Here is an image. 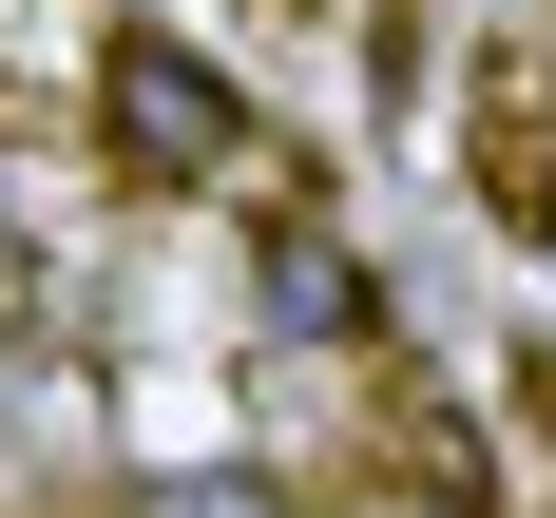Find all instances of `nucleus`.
Listing matches in <instances>:
<instances>
[{
  "label": "nucleus",
  "mask_w": 556,
  "mask_h": 518,
  "mask_svg": "<svg viewBox=\"0 0 556 518\" xmlns=\"http://www.w3.org/2000/svg\"><path fill=\"white\" fill-rule=\"evenodd\" d=\"M97 154L135 173V192H269V115H250L230 58L115 20V58H97Z\"/></svg>",
  "instance_id": "f257e3e1"
},
{
  "label": "nucleus",
  "mask_w": 556,
  "mask_h": 518,
  "mask_svg": "<svg viewBox=\"0 0 556 518\" xmlns=\"http://www.w3.org/2000/svg\"><path fill=\"white\" fill-rule=\"evenodd\" d=\"M250 327L269 345H365L384 288H365V250H345L327 212H250Z\"/></svg>",
  "instance_id": "f03ea898"
},
{
  "label": "nucleus",
  "mask_w": 556,
  "mask_h": 518,
  "mask_svg": "<svg viewBox=\"0 0 556 518\" xmlns=\"http://www.w3.org/2000/svg\"><path fill=\"white\" fill-rule=\"evenodd\" d=\"M115 518H288V480H250V460H154Z\"/></svg>",
  "instance_id": "7ed1b4c3"
},
{
  "label": "nucleus",
  "mask_w": 556,
  "mask_h": 518,
  "mask_svg": "<svg viewBox=\"0 0 556 518\" xmlns=\"http://www.w3.org/2000/svg\"><path fill=\"white\" fill-rule=\"evenodd\" d=\"M0 307H39V250H20V192H0Z\"/></svg>",
  "instance_id": "20e7f679"
}]
</instances>
